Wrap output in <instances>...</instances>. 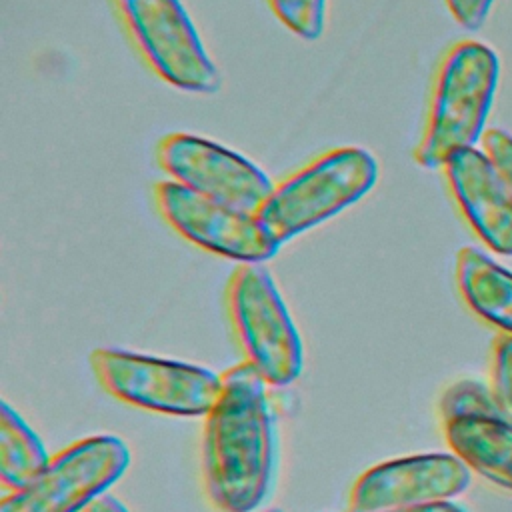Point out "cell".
Here are the masks:
<instances>
[{"label":"cell","mask_w":512,"mask_h":512,"mask_svg":"<svg viewBox=\"0 0 512 512\" xmlns=\"http://www.w3.org/2000/svg\"><path fill=\"white\" fill-rule=\"evenodd\" d=\"M274 472V422L266 380L240 362L222 376V392L206 414L202 478L220 512H250L270 490Z\"/></svg>","instance_id":"1"},{"label":"cell","mask_w":512,"mask_h":512,"mask_svg":"<svg viewBox=\"0 0 512 512\" xmlns=\"http://www.w3.org/2000/svg\"><path fill=\"white\" fill-rule=\"evenodd\" d=\"M498 56L476 40L454 44L436 70L430 106L414 160L428 170L442 168L484 134V124L498 86Z\"/></svg>","instance_id":"2"},{"label":"cell","mask_w":512,"mask_h":512,"mask_svg":"<svg viewBox=\"0 0 512 512\" xmlns=\"http://www.w3.org/2000/svg\"><path fill=\"white\" fill-rule=\"evenodd\" d=\"M378 178L376 158L360 146H338L312 158L284 180L256 216L282 246L366 196Z\"/></svg>","instance_id":"3"},{"label":"cell","mask_w":512,"mask_h":512,"mask_svg":"<svg viewBox=\"0 0 512 512\" xmlns=\"http://www.w3.org/2000/svg\"><path fill=\"white\" fill-rule=\"evenodd\" d=\"M226 312L244 362L272 386L302 372V342L276 282L260 264H240L226 284Z\"/></svg>","instance_id":"4"},{"label":"cell","mask_w":512,"mask_h":512,"mask_svg":"<svg viewBox=\"0 0 512 512\" xmlns=\"http://www.w3.org/2000/svg\"><path fill=\"white\" fill-rule=\"evenodd\" d=\"M90 364L110 396L158 414L206 416L222 392V376L208 368L132 350L96 348Z\"/></svg>","instance_id":"5"},{"label":"cell","mask_w":512,"mask_h":512,"mask_svg":"<svg viewBox=\"0 0 512 512\" xmlns=\"http://www.w3.org/2000/svg\"><path fill=\"white\" fill-rule=\"evenodd\" d=\"M142 62L166 84L214 94L222 74L208 56L180 0H110Z\"/></svg>","instance_id":"6"},{"label":"cell","mask_w":512,"mask_h":512,"mask_svg":"<svg viewBox=\"0 0 512 512\" xmlns=\"http://www.w3.org/2000/svg\"><path fill=\"white\" fill-rule=\"evenodd\" d=\"M128 464V446L118 436L82 438L54 454L26 488L4 496L0 512H82Z\"/></svg>","instance_id":"7"},{"label":"cell","mask_w":512,"mask_h":512,"mask_svg":"<svg viewBox=\"0 0 512 512\" xmlns=\"http://www.w3.org/2000/svg\"><path fill=\"white\" fill-rule=\"evenodd\" d=\"M152 194L162 220L206 252L240 264H260L280 250V244L252 212L206 198L174 180L156 182Z\"/></svg>","instance_id":"8"},{"label":"cell","mask_w":512,"mask_h":512,"mask_svg":"<svg viewBox=\"0 0 512 512\" xmlns=\"http://www.w3.org/2000/svg\"><path fill=\"white\" fill-rule=\"evenodd\" d=\"M156 158L174 182L244 212L256 214L274 188L266 172L246 156L194 134H166Z\"/></svg>","instance_id":"9"},{"label":"cell","mask_w":512,"mask_h":512,"mask_svg":"<svg viewBox=\"0 0 512 512\" xmlns=\"http://www.w3.org/2000/svg\"><path fill=\"white\" fill-rule=\"evenodd\" d=\"M470 478V466L456 454L434 452L386 460L356 478L348 512H388L452 500L468 488Z\"/></svg>","instance_id":"10"},{"label":"cell","mask_w":512,"mask_h":512,"mask_svg":"<svg viewBox=\"0 0 512 512\" xmlns=\"http://www.w3.org/2000/svg\"><path fill=\"white\" fill-rule=\"evenodd\" d=\"M442 170L478 238L496 254L512 256V194L488 154L474 146L458 150Z\"/></svg>","instance_id":"11"},{"label":"cell","mask_w":512,"mask_h":512,"mask_svg":"<svg viewBox=\"0 0 512 512\" xmlns=\"http://www.w3.org/2000/svg\"><path fill=\"white\" fill-rule=\"evenodd\" d=\"M448 446L486 480L512 490V422L492 416H462L444 422Z\"/></svg>","instance_id":"12"},{"label":"cell","mask_w":512,"mask_h":512,"mask_svg":"<svg viewBox=\"0 0 512 512\" xmlns=\"http://www.w3.org/2000/svg\"><path fill=\"white\" fill-rule=\"evenodd\" d=\"M456 282L468 308L488 324L512 334V272L474 246L456 256Z\"/></svg>","instance_id":"13"},{"label":"cell","mask_w":512,"mask_h":512,"mask_svg":"<svg viewBox=\"0 0 512 512\" xmlns=\"http://www.w3.org/2000/svg\"><path fill=\"white\" fill-rule=\"evenodd\" d=\"M50 456L22 416L0 402V482L8 492L26 488L48 464Z\"/></svg>","instance_id":"14"},{"label":"cell","mask_w":512,"mask_h":512,"mask_svg":"<svg viewBox=\"0 0 512 512\" xmlns=\"http://www.w3.org/2000/svg\"><path fill=\"white\" fill-rule=\"evenodd\" d=\"M440 414L444 422L462 416H492L506 418L492 388L478 380H460L452 384L440 400Z\"/></svg>","instance_id":"15"},{"label":"cell","mask_w":512,"mask_h":512,"mask_svg":"<svg viewBox=\"0 0 512 512\" xmlns=\"http://www.w3.org/2000/svg\"><path fill=\"white\" fill-rule=\"evenodd\" d=\"M274 16L298 38L316 40L322 36L328 0H266Z\"/></svg>","instance_id":"16"},{"label":"cell","mask_w":512,"mask_h":512,"mask_svg":"<svg viewBox=\"0 0 512 512\" xmlns=\"http://www.w3.org/2000/svg\"><path fill=\"white\" fill-rule=\"evenodd\" d=\"M492 390L506 420L512 422V334L504 336L494 350Z\"/></svg>","instance_id":"17"},{"label":"cell","mask_w":512,"mask_h":512,"mask_svg":"<svg viewBox=\"0 0 512 512\" xmlns=\"http://www.w3.org/2000/svg\"><path fill=\"white\" fill-rule=\"evenodd\" d=\"M482 146L512 194V136L500 128H488L482 134Z\"/></svg>","instance_id":"18"},{"label":"cell","mask_w":512,"mask_h":512,"mask_svg":"<svg viewBox=\"0 0 512 512\" xmlns=\"http://www.w3.org/2000/svg\"><path fill=\"white\" fill-rule=\"evenodd\" d=\"M452 18L466 30H476L484 24L494 0H444Z\"/></svg>","instance_id":"19"},{"label":"cell","mask_w":512,"mask_h":512,"mask_svg":"<svg viewBox=\"0 0 512 512\" xmlns=\"http://www.w3.org/2000/svg\"><path fill=\"white\" fill-rule=\"evenodd\" d=\"M388 512H466V508L452 500H440V502H430V504H420V506L396 508V510H388Z\"/></svg>","instance_id":"20"},{"label":"cell","mask_w":512,"mask_h":512,"mask_svg":"<svg viewBox=\"0 0 512 512\" xmlns=\"http://www.w3.org/2000/svg\"><path fill=\"white\" fill-rule=\"evenodd\" d=\"M82 512H130L116 496L102 494L94 502H90Z\"/></svg>","instance_id":"21"},{"label":"cell","mask_w":512,"mask_h":512,"mask_svg":"<svg viewBox=\"0 0 512 512\" xmlns=\"http://www.w3.org/2000/svg\"><path fill=\"white\" fill-rule=\"evenodd\" d=\"M266 512H280V510H266Z\"/></svg>","instance_id":"22"}]
</instances>
